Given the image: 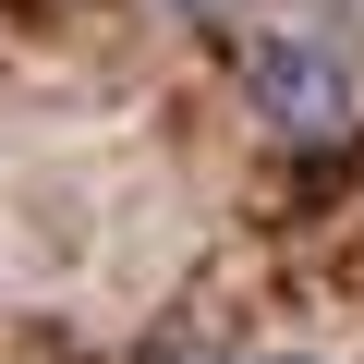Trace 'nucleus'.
<instances>
[{
  "label": "nucleus",
  "instance_id": "nucleus-2",
  "mask_svg": "<svg viewBox=\"0 0 364 364\" xmlns=\"http://www.w3.org/2000/svg\"><path fill=\"white\" fill-rule=\"evenodd\" d=\"M267 364H328V352H267Z\"/></svg>",
  "mask_w": 364,
  "mask_h": 364
},
{
  "label": "nucleus",
  "instance_id": "nucleus-1",
  "mask_svg": "<svg viewBox=\"0 0 364 364\" xmlns=\"http://www.w3.org/2000/svg\"><path fill=\"white\" fill-rule=\"evenodd\" d=\"M243 122H255L267 146H304V158L352 146V122H364L352 49L316 37V25H267V37L243 49Z\"/></svg>",
  "mask_w": 364,
  "mask_h": 364
}]
</instances>
